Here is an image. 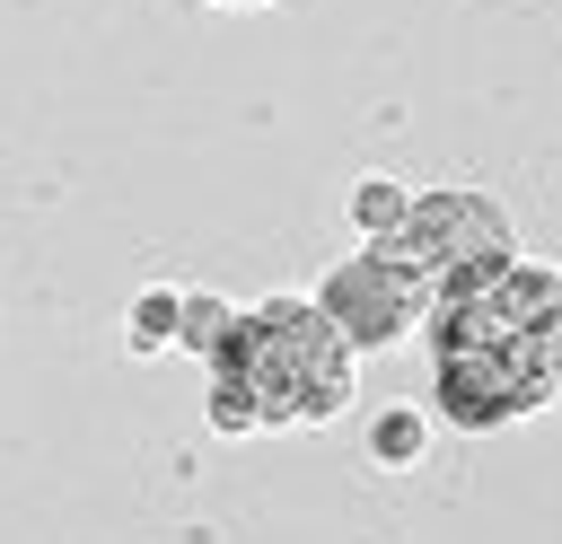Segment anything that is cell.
<instances>
[{
	"mask_svg": "<svg viewBox=\"0 0 562 544\" xmlns=\"http://www.w3.org/2000/svg\"><path fill=\"white\" fill-rule=\"evenodd\" d=\"M430 360H439V412L457 430H492L562 395V325H527L501 290L430 307Z\"/></svg>",
	"mask_w": 562,
	"mask_h": 544,
	"instance_id": "1",
	"label": "cell"
},
{
	"mask_svg": "<svg viewBox=\"0 0 562 544\" xmlns=\"http://www.w3.org/2000/svg\"><path fill=\"white\" fill-rule=\"evenodd\" d=\"M228 360L255 386L263 421H334L351 404V342L334 333V316L316 298H263L237 316Z\"/></svg>",
	"mask_w": 562,
	"mask_h": 544,
	"instance_id": "2",
	"label": "cell"
},
{
	"mask_svg": "<svg viewBox=\"0 0 562 544\" xmlns=\"http://www.w3.org/2000/svg\"><path fill=\"white\" fill-rule=\"evenodd\" d=\"M386 254L430 290V307H448V298L492 290V281L518 263V237H509V211H501L492 193L439 184V193H413V211H404V228L386 237Z\"/></svg>",
	"mask_w": 562,
	"mask_h": 544,
	"instance_id": "3",
	"label": "cell"
},
{
	"mask_svg": "<svg viewBox=\"0 0 562 544\" xmlns=\"http://www.w3.org/2000/svg\"><path fill=\"white\" fill-rule=\"evenodd\" d=\"M316 307L334 316V333H342L351 351H378V342H404V333L430 316V290H422L386 246H360L351 263H334V272H325Z\"/></svg>",
	"mask_w": 562,
	"mask_h": 544,
	"instance_id": "4",
	"label": "cell"
},
{
	"mask_svg": "<svg viewBox=\"0 0 562 544\" xmlns=\"http://www.w3.org/2000/svg\"><path fill=\"white\" fill-rule=\"evenodd\" d=\"M404 211H413V193H404L395 175H360V184H351V228H360L369 246H386V237L404 228Z\"/></svg>",
	"mask_w": 562,
	"mask_h": 544,
	"instance_id": "5",
	"label": "cell"
},
{
	"mask_svg": "<svg viewBox=\"0 0 562 544\" xmlns=\"http://www.w3.org/2000/svg\"><path fill=\"white\" fill-rule=\"evenodd\" d=\"M211 430H263V412H255V386H246V369L220 351L211 360Z\"/></svg>",
	"mask_w": 562,
	"mask_h": 544,
	"instance_id": "6",
	"label": "cell"
},
{
	"mask_svg": "<svg viewBox=\"0 0 562 544\" xmlns=\"http://www.w3.org/2000/svg\"><path fill=\"white\" fill-rule=\"evenodd\" d=\"M228 333H237V307H228V298H184V316H176V342H184V351L220 360Z\"/></svg>",
	"mask_w": 562,
	"mask_h": 544,
	"instance_id": "7",
	"label": "cell"
},
{
	"mask_svg": "<svg viewBox=\"0 0 562 544\" xmlns=\"http://www.w3.org/2000/svg\"><path fill=\"white\" fill-rule=\"evenodd\" d=\"M176 316H184V290H149V298H132L123 342H132V351H167V342H176Z\"/></svg>",
	"mask_w": 562,
	"mask_h": 544,
	"instance_id": "8",
	"label": "cell"
},
{
	"mask_svg": "<svg viewBox=\"0 0 562 544\" xmlns=\"http://www.w3.org/2000/svg\"><path fill=\"white\" fill-rule=\"evenodd\" d=\"M369 447H378V465H413L422 456V412H386L369 430Z\"/></svg>",
	"mask_w": 562,
	"mask_h": 544,
	"instance_id": "9",
	"label": "cell"
},
{
	"mask_svg": "<svg viewBox=\"0 0 562 544\" xmlns=\"http://www.w3.org/2000/svg\"><path fill=\"white\" fill-rule=\"evenodd\" d=\"M237 9H255V0H237Z\"/></svg>",
	"mask_w": 562,
	"mask_h": 544,
	"instance_id": "10",
	"label": "cell"
}]
</instances>
